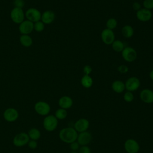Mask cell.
<instances>
[{
  "label": "cell",
  "instance_id": "cell-1",
  "mask_svg": "<svg viewBox=\"0 0 153 153\" xmlns=\"http://www.w3.org/2000/svg\"><path fill=\"white\" fill-rule=\"evenodd\" d=\"M78 133L72 127H65L61 129L59 133L60 139L66 143H71L76 140Z\"/></svg>",
  "mask_w": 153,
  "mask_h": 153
},
{
  "label": "cell",
  "instance_id": "cell-2",
  "mask_svg": "<svg viewBox=\"0 0 153 153\" xmlns=\"http://www.w3.org/2000/svg\"><path fill=\"white\" fill-rule=\"evenodd\" d=\"M42 125L46 131L50 132L53 131L57 127L58 120L53 115H48L44 117Z\"/></svg>",
  "mask_w": 153,
  "mask_h": 153
},
{
  "label": "cell",
  "instance_id": "cell-3",
  "mask_svg": "<svg viewBox=\"0 0 153 153\" xmlns=\"http://www.w3.org/2000/svg\"><path fill=\"white\" fill-rule=\"evenodd\" d=\"M34 109L36 114L41 116H47L49 115L51 110L50 105L45 101H38L34 105Z\"/></svg>",
  "mask_w": 153,
  "mask_h": 153
},
{
  "label": "cell",
  "instance_id": "cell-4",
  "mask_svg": "<svg viewBox=\"0 0 153 153\" xmlns=\"http://www.w3.org/2000/svg\"><path fill=\"white\" fill-rule=\"evenodd\" d=\"M30 139L27 133L20 132L16 134L13 139V143L16 147H22L27 144Z\"/></svg>",
  "mask_w": 153,
  "mask_h": 153
},
{
  "label": "cell",
  "instance_id": "cell-5",
  "mask_svg": "<svg viewBox=\"0 0 153 153\" xmlns=\"http://www.w3.org/2000/svg\"><path fill=\"white\" fill-rule=\"evenodd\" d=\"M10 17L14 23L16 24H20L25 20V13L22 8L14 7L11 11Z\"/></svg>",
  "mask_w": 153,
  "mask_h": 153
},
{
  "label": "cell",
  "instance_id": "cell-6",
  "mask_svg": "<svg viewBox=\"0 0 153 153\" xmlns=\"http://www.w3.org/2000/svg\"><path fill=\"white\" fill-rule=\"evenodd\" d=\"M121 55L123 59L127 62H132L137 58L136 51L131 47H124L121 51Z\"/></svg>",
  "mask_w": 153,
  "mask_h": 153
},
{
  "label": "cell",
  "instance_id": "cell-7",
  "mask_svg": "<svg viewBox=\"0 0 153 153\" xmlns=\"http://www.w3.org/2000/svg\"><path fill=\"white\" fill-rule=\"evenodd\" d=\"M125 151L127 153H137L140 149L138 142L133 139H128L124 144Z\"/></svg>",
  "mask_w": 153,
  "mask_h": 153
},
{
  "label": "cell",
  "instance_id": "cell-8",
  "mask_svg": "<svg viewBox=\"0 0 153 153\" xmlns=\"http://www.w3.org/2000/svg\"><path fill=\"white\" fill-rule=\"evenodd\" d=\"M19 116V112L14 108H8L6 109L3 113L4 119L9 123L16 121Z\"/></svg>",
  "mask_w": 153,
  "mask_h": 153
},
{
  "label": "cell",
  "instance_id": "cell-9",
  "mask_svg": "<svg viewBox=\"0 0 153 153\" xmlns=\"http://www.w3.org/2000/svg\"><path fill=\"white\" fill-rule=\"evenodd\" d=\"M125 84V88L128 91H134L137 90L140 85V81L139 79L136 76H131L128 78Z\"/></svg>",
  "mask_w": 153,
  "mask_h": 153
},
{
  "label": "cell",
  "instance_id": "cell-10",
  "mask_svg": "<svg viewBox=\"0 0 153 153\" xmlns=\"http://www.w3.org/2000/svg\"><path fill=\"white\" fill-rule=\"evenodd\" d=\"M25 17L27 20L33 23H35L41 20V13L35 8H30L26 10L25 13Z\"/></svg>",
  "mask_w": 153,
  "mask_h": 153
},
{
  "label": "cell",
  "instance_id": "cell-11",
  "mask_svg": "<svg viewBox=\"0 0 153 153\" xmlns=\"http://www.w3.org/2000/svg\"><path fill=\"white\" fill-rule=\"evenodd\" d=\"M100 36L102 41L106 45H111L115 41V34L114 32L107 28L102 31Z\"/></svg>",
  "mask_w": 153,
  "mask_h": 153
},
{
  "label": "cell",
  "instance_id": "cell-12",
  "mask_svg": "<svg viewBox=\"0 0 153 153\" xmlns=\"http://www.w3.org/2000/svg\"><path fill=\"white\" fill-rule=\"evenodd\" d=\"M93 139L91 133L90 131H85L81 133H79L78 134L76 141L81 146H85L88 145Z\"/></svg>",
  "mask_w": 153,
  "mask_h": 153
},
{
  "label": "cell",
  "instance_id": "cell-13",
  "mask_svg": "<svg viewBox=\"0 0 153 153\" xmlns=\"http://www.w3.org/2000/svg\"><path fill=\"white\" fill-rule=\"evenodd\" d=\"M90 126L88 120L86 118H79L76 121L74 124V128L78 133H81L87 131Z\"/></svg>",
  "mask_w": 153,
  "mask_h": 153
},
{
  "label": "cell",
  "instance_id": "cell-14",
  "mask_svg": "<svg viewBox=\"0 0 153 153\" xmlns=\"http://www.w3.org/2000/svg\"><path fill=\"white\" fill-rule=\"evenodd\" d=\"M34 23L28 20L22 22L19 27V31L22 35H29L33 30Z\"/></svg>",
  "mask_w": 153,
  "mask_h": 153
},
{
  "label": "cell",
  "instance_id": "cell-15",
  "mask_svg": "<svg viewBox=\"0 0 153 153\" xmlns=\"http://www.w3.org/2000/svg\"><path fill=\"white\" fill-rule=\"evenodd\" d=\"M136 17L140 22H148L152 17V13L151 10L145 9L144 8H141L136 11Z\"/></svg>",
  "mask_w": 153,
  "mask_h": 153
},
{
  "label": "cell",
  "instance_id": "cell-16",
  "mask_svg": "<svg viewBox=\"0 0 153 153\" xmlns=\"http://www.w3.org/2000/svg\"><path fill=\"white\" fill-rule=\"evenodd\" d=\"M140 100L146 103H153V91L149 88L143 89L139 95Z\"/></svg>",
  "mask_w": 153,
  "mask_h": 153
},
{
  "label": "cell",
  "instance_id": "cell-17",
  "mask_svg": "<svg viewBox=\"0 0 153 153\" xmlns=\"http://www.w3.org/2000/svg\"><path fill=\"white\" fill-rule=\"evenodd\" d=\"M58 105L60 108L68 109L72 107L73 105V100L68 96H63L59 99Z\"/></svg>",
  "mask_w": 153,
  "mask_h": 153
},
{
  "label": "cell",
  "instance_id": "cell-18",
  "mask_svg": "<svg viewBox=\"0 0 153 153\" xmlns=\"http://www.w3.org/2000/svg\"><path fill=\"white\" fill-rule=\"evenodd\" d=\"M56 15L55 13L51 10L45 11L42 14H41V20L44 24H50L53 23L55 19Z\"/></svg>",
  "mask_w": 153,
  "mask_h": 153
},
{
  "label": "cell",
  "instance_id": "cell-19",
  "mask_svg": "<svg viewBox=\"0 0 153 153\" xmlns=\"http://www.w3.org/2000/svg\"><path fill=\"white\" fill-rule=\"evenodd\" d=\"M113 91L117 93H121L126 89L125 84L120 80H115L112 83L111 85Z\"/></svg>",
  "mask_w": 153,
  "mask_h": 153
},
{
  "label": "cell",
  "instance_id": "cell-20",
  "mask_svg": "<svg viewBox=\"0 0 153 153\" xmlns=\"http://www.w3.org/2000/svg\"><path fill=\"white\" fill-rule=\"evenodd\" d=\"M19 41L20 44L25 47H30L33 43V39L29 35H22L20 36Z\"/></svg>",
  "mask_w": 153,
  "mask_h": 153
},
{
  "label": "cell",
  "instance_id": "cell-21",
  "mask_svg": "<svg viewBox=\"0 0 153 153\" xmlns=\"http://www.w3.org/2000/svg\"><path fill=\"white\" fill-rule=\"evenodd\" d=\"M121 33L124 37L130 38L133 36L134 34V29L130 25H124L121 29Z\"/></svg>",
  "mask_w": 153,
  "mask_h": 153
},
{
  "label": "cell",
  "instance_id": "cell-22",
  "mask_svg": "<svg viewBox=\"0 0 153 153\" xmlns=\"http://www.w3.org/2000/svg\"><path fill=\"white\" fill-rule=\"evenodd\" d=\"M27 134L30 140H38L41 137V131L36 128H31L27 132Z\"/></svg>",
  "mask_w": 153,
  "mask_h": 153
},
{
  "label": "cell",
  "instance_id": "cell-23",
  "mask_svg": "<svg viewBox=\"0 0 153 153\" xmlns=\"http://www.w3.org/2000/svg\"><path fill=\"white\" fill-rule=\"evenodd\" d=\"M81 85L85 88H90L93 84V80L92 78L88 75H84L81 79Z\"/></svg>",
  "mask_w": 153,
  "mask_h": 153
},
{
  "label": "cell",
  "instance_id": "cell-24",
  "mask_svg": "<svg viewBox=\"0 0 153 153\" xmlns=\"http://www.w3.org/2000/svg\"><path fill=\"white\" fill-rule=\"evenodd\" d=\"M112 45V49L116 51V52H121L123 49L124 48V43L120 41V40H115Z\"/></svg>",
  "mask_w": 153,
  "mask_h": 153
},
{
  "label": "cell",
  "instance_id": "cell-25",
  "mask_svg": "<svg viewBox=\"0 0 153 153\" xmlns=\"http://www.w3.org/2000/svg\"><path fill=\"white\" fill-rule=\"evenodd\" d=\"M68 115V112L66 111V109H63V108H59L57 109L56 112H55V114L54 116L56 117V118L59 120H64L65 118H66Z\"/></svg>",
  "mask_w": 153,
  "mask_h": 153
},
{
  "label": "cell",
  "instance_id": "cell-26",
  "mask_svg": "<svg viewBox=\"0 0 153 153\" xmlns=\"http://www.w3.org/2000/svg\"><path fill=\"white\" fill-rule=\"evenodd\" d=\"M117 20L114 18H110L109 19L106 23V28L110 30H113L117 26Z\"/></svg>",
  "mask_w": 153,
  "mask_h": 153
},
{
  "label": "cell",
  "instance_id": "cell-27",
  "mask_svg": "<svg viewBox=\"0 0 153 153\" xmlns=\"http://www.w3.org/2000/svg\"><path fill=\"white\" fill-rule=\"evenodd\" d=\"M45 24L42 22L41 21H38L35 23H34L33 25V29L35 31L38 32H41L44 30V27H45Z\"/></svg>",
  "mask_w": 153,
  "mask_h": 153
},
{
  "label": "cell",
  "instance_id": "cell-28",
  "mask_svg": "<svg viewBox=\"0 0 153 153\" xmlns=\"http://www.w3.org/2000/svg\"><path fill=\"white\" fill-rule=\"evenodd\" d=\"M123 99H124V100L125 102H128V103H130V102H131L133 100V99H134V95H133V94L132 93V92L127 91L124 94Z\"/></svg>",
  "mask_w": 153,
  "mask_h": 153
},
{
  "label": "cell",
  "instance_id": "cell-29",
  "mask_svg": "<svg viewBox=\"0 0 153 153\" xmlns=\"http://www.w3.org/2000/svg\"><path fill=\"white\" fill-rule=\"evenodd\" d=\"M144 8L151 10L153 9V0H144L143 2Z\"/></svg>",
  "mask_w": 153,
  "mask_h": 153
},
{
  "label": "cell",
  "instance_id": "cell-30",
  "mask_svg": "<svg viewBox=\"0 0 153 153\" xmlns=\"http://www.w3.org/2000/svg\"><path fill=\"white\" fill-rule=\"evenodd\" d=\"M117 71L121 74H126L128 71V68L124 65H121L117 68Z\"/></svg>",
  "mask_w": 153,
  "mask_h": 153
},
{
  "label": "cell",
  "instance_id": "cell-31",
  "mask_svg": "<svg viewBox=\"0 0 153 153\" xmlns=\"http://www.w3.org/2000/svg\"><path fill=\"white\" fill-rule=\"evenodd\" d=\"M27 145L30 149H35L38 146V143L36 140H34L30 139Z\"/></svg>",
  "mask_w": 153,
  "mask_h": 153
},
{
  "label": "cell",
  "instance_id": "cell-32",
  "mask_svg": "<svg viewBox=\"0 0 153 153\" xmlns=\"http://www.w3.org/2000/svg\"><path fill=\"white\" fill-rule=\"evenodd\" d=\"M78 153H91V149L87 145L81 146L78 150Z\"/></svg>",
  "mask_w": 153,
  "mask_h": 153
},
{
  "label": "cell",
  "instance_id": "cell-33",
  "mask_svg": "<svg viewBox=\"0 0 153 153\" xmlns=\"http://www.w3.org/2000/svg\"><path fill=\"white\" fill-rule=\"evenodd\" d=\"M79 146H80L79 144L78 143L76 140L70 143V148L72 151H77L78 150H79L80 148Z\"/></svg>",
  "mask_w": 153,
  "mask_h": 153
},
{
  "label": "cell",
  "instance_id": "cell-34",
  "mask_svg": "<svg viewBox=\"0 0 153 153\" xmlns=\"http://www.w3.org/2000/svg\"><path fill=\"white\" fill-rule=\"evenodd\" d=\"M14 4L15 7L22 8L25 5V1L24 0H14Z\"/></svg>",
  "mask_w": 153,
  "mask_h": 153
},
{
  "label": "cell",
  "instance_id": "cell-35",
  "mask_svg": "<svg viewBox=\"0 0 153 153\" xmlns=\"http://www.w3.org/2000/svg\"><path fill=\"white\" fill-rule=\"evenodd\" d=\"M83 72L85 75H89V74L92 72V68L90 65H87L84 66V67L83 68Z\"/></svg>",
  "mask_w": 153,
  "mask_h": 153
},
{
  "label": "cell",
  "instance_id": "cell-36",
  "mask_svg": "<svg viewBox=\"0 0 153 153\" xmlns=\"http://www.w3.org/2000/svg\"><path fill=\"white\" fill-rule=\"evenodd\" d=\"M132 7L133 8L134 10L137 11L138 10H139L140 9H141V5L139 2H134L133 5H132Z\"/></svg>",
  "mask_w": 153,
  "mask_h": 153
},
{
  "label": "cell",
  "instance_id": "cell-37",
  "mask_svg": "<svg viewBox=\"0 0 153 153\" xmlns=\"http://www.w3.org/2000/svg\"><path fill=\"white\" fill-rule=\"evenodd\" d=\"M149 78L153 80V70H152L149 73Z\"/></svg>",
  "mask_w": 153,
  "mask_h": 153
},
{
  "label": "cell",
  "instance_id": "cell-38",
  "mask_svg": "<svg viewBox=\"0 0 153 153\" xmlns=\"http://www.w3.org/2000/svg\"><path fill=\"white\" fill-rule=\"evenodd\" d=\"M70 153H78V152H77V151H72V152H71Z\"/></svg>",
  "mask_w": 153,
  "mask_h": 153
},
{
  "label": "cell",
  "instance_id": "cell-39",
  "mask_svg": "<svg viewBox=\"0 0 153 153\" xmlns=\"http://www.w3.org/2000/svg\"><path fill=\"white\" fill-rule=\"evenodd\" d=\"M137 153H139V152H137Z\"/></svg>",
  "mask_w": 153,
  "mask_h": 153
}]
</instances>
